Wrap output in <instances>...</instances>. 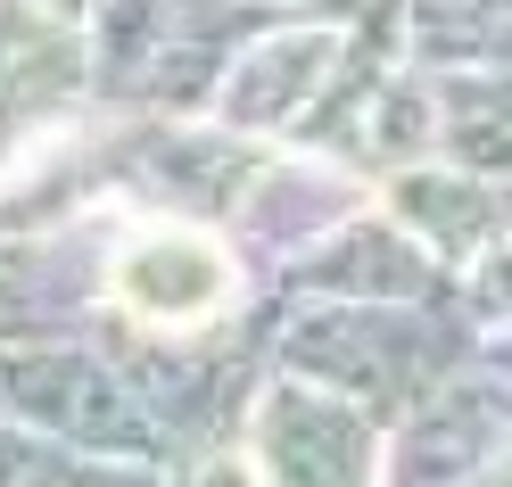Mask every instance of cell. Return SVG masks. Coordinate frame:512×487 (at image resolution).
<instances>
[{
    "label": "cell",
    "mask_w": 512,
    "mask_h": 487,
    "mask_svg": "<svg viewBox=\"0 0 512 487\" xmlns=\"http://www.w3.org/2000/svg\"><path fill=\"white\" fill-rule=\"evenodd\" d=\"M240 298V265L215 232L190 223H157L116 256V306L149 322V331H199Z\"/></svg>",
    "instance_id": "6da1fadb"
}]
</instances>
